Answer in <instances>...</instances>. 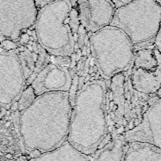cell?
<instances>
[{"mask_svg":"<svg viewBox=\"0 0 161 161\" xmlns=\"http://www.w3.org/2000/svg\"><path fill=\"white\" fill-rule=\"evenodd\" d=\"M128 74L133 89L146 95H157L161 88V52L154 43L135 49Z\"/></svg>","mask_w":161,"mask_h":161,"instance_id":"52a82bcc","label":"cell"},{"mask_svg":"<svg viewBox=\"0 0 161 161\" xmlns=\"http://www.w3.org/2000/svg\"><path fill=\"white\" fill-rule=\"evenodd\" d=\"M38 44V50L39 53L37 56V58L35 63V68L33 73L35 74H39V72L44 68L46 65L48 64L50 61V56L49 54L47 51L40 46L39 43Z\"/></svg>","mask_w":161,"mask_h":161,"instance_id":"9a60e30c","label":"cell"},{"mask_svg":"<svg viewBox=\"0 0 161 161\" xmlns=\"http://www.w3.org/2000/svg\"><path fill=\"white\" fill-rule=\"evenodd\" d=\"M70 1L72 8H77V3H78V0H69Z\"/></svg>","mask_w":161,"mask_h":161,"instance_id":"4316f807","label":"cell"},{"mask_svg":"<svg viewBox=\"0 0 161 161\" xmlns=\"http://www.w3.org/2000/svg\"><path fill=\"white\" fill-rule=\"evenodd\" d=\"M77 9L80 24L91 35L110 25L116 8L111 0H78Z\"/></svg>","mask_w":161,"mask_h":161,"instance_id":"9c48e42d","label":"cell"},{"mask_svg":"<svg viewBox=\"0 0 161 161\" xmlns=\"http://www.w3.org/2000/svg\"><path fill=\"white\" fill-rule=\"evenodd\" d=\"M80 25L81 24H80L78 10L77 8H72L71 11L70 15H69V26H70L72 34L74 35V40L76 43L77 33H78Z\"/></svg>","mask_w":161,"mask_h":161,"instance_id":"2e32d148","label":"cell"},{"mask_svg":"<svg viewBox=\"0 0 161 161\" xmlns=\"http://www.w3.org/2000/svg\"><path fill=\"white\" fill-rule=\"evenodd\" d=\"M88 35H89L87 34V32L85 27L82 25H80L78 33H77V44H78L79 49L82 50L84 46L87 43H86V40Z\"/></svg>","mask_w":161,"mask_h":161,"instance_id":"e0dca14e","label":"cell"},{"mask_svg":"<svg viewBox=\"0 0 161 161\" xmlns=\"http://www.w3.org/2000/svg\"><path fill=\"white\" fill-rule=\"evenodd\" d=\"M155 1L159 3V4L161 6V0H155Z\"/></svg>","mask_w":161,"mask_h":161,"instance_id":"f546056e","label":"cell"},{"mask_svg":"<svg viewBox=\"0 0 161 161\" xmlns=\"http://www.w3.org/2000/svg\"><path fill=\"white\" fill-rule=\"evenodd\" d=\"M108 81L91 78L78 89L72 105L67 140L85 154H93L107 135Z\"/></svg>","mask_w":161,"mask_h":161,"instance_id":"7a4b0ae2","label":"cell"},{"mask_svg":"<svg viewBox=\"0 0 161 161\" xmlns=\"http://www.w3.org/2000/svg\"><path fill=\"white\" fill-rule=\"evenodd\" d=\"M72 105L69 92H50L36 96L30 107L18 112V130L28 152L45 153L67 140Z\"/></svg>","mask_w":161,"mask_h":161,"instance_id":"6da1fadb","label":"cell"},{"mask_svg":"<svg viewBox=\"0 0 161 161\" xmlns=\"http://www.w3.org/2000/svg\"><path fill=\"white\" fill-rule=\"evenodd\" d=\"M115 127L117 128V129H119V128L120 127V126L118 125V124H116V125H115Z\"/></svg>","mask_w":161,"mask_h":161,"instance_id":"4dcf8cb0","label":"cell"},{"mask_svg":"<svg viewBox=\"0 0 161 161\" xmlns=\"http://www.w3.org/2000/svg\"><path fill=\"white\" fill-rule=\"evenodd\" d=\"M73 77L68 67L50 63L40 71L31 86L36 96L50 92H69Z\"/></svg>","mask_w":161,"mask_h":161,"instance_id":"8fae6325","label":"cell"},{"mask_svg":"<svg viewBox=\"0 0 161 161\" xmlns=\"http://www.w3.org/2000/svg\"><path fill=\"white\" fill-rule=\"evenodd\" d=\"M36 96H37L36 95L32 86L31 85L27 86L21 93L20 98L18 100V111H23L28 108L34 103Z\"/></svg>","mask_w":161,"mask_h":161,"instance_id":"5bb4252c","label":"cell"},{"mask_svg":"<svg viewBox=\"0 0 161 161\" xmlns=\"http://www.w3.org/2000/svg\"><path fill=\"white\" fill-rule=\"evenodd\" d=\"M140 123H141V121L138 118H135V120L133 121V124H134L135 127L138 126L140 124Z\"/></svg>","mask_w":161,"mask_h":161,"instance_id":"83f0119b","label":"cell"},{"mask_svg":"<svg viewBox=\"0 0 161 161\" xmlns=\"http://www.w3.org/2000/svg\"><path fill=\"white\" fill-rule=\"evenodd\" d=\"M54 62L64 67H69L71 66L72 60L69 56H54Z\"/></svg>","mask_w":161,"mask_h":161,"instance_id":"d6986e66","label":"cell"},{"mask_svg":"<svg viewBox=\"0 0 161 161\" xmlns=\"http://www.w3.org/2000/svg\"><path fill=\"white\" fill-rule=\"evenodd\" d=\"M110 25L125 33L135 49L154 43L161 26V6L155 0H135L116 9Z\"/></svg>","mask_w":161,"mask_h":161,"instance_id":"5b68a950","label":"cell"},{"mask_svg":"<svg viewBox=\"0 0 161 161\" xmlns=\"http://www.w3.org/2000/svg\"><path fill=\"white\" fill-rule=\"evenodd\" d=\"M122 161H161V149L143 142H128Z\"/></svg>","mask_w":161,"mask_h":161,"instance_id":"7c38bea8","label":"cell"},{"mask_svg":"<svg viewBox=\"0 0 161 161\" xmlns=\"http://www.w3.org/2000/svg\"><path fill=\"white\" fill-rule=\"evenodd\" d=\"M79 76L78 74H76L73 76L72 78V85L71 87L70 91H69V98H70V100L72 103V105L74 103V100L76 96V94L78 89V85H79Z\"/></svg>","mask_w":161,"mask_h":161,"instance_id":"ac0fdd59","label":"cell"},{"mask_svg":"<svg viewBox=\"0 0 161 161\" xmlns=\"http://www.w3.org/2000/svg\"><path fill=\"white\" fill-rule=\"evenodd\" d=\"M6 110V109H5V108H3L2 107L0 106V119H1L2 118V116L5 114Z\"/></svg>","mask_w":161,"mask_h":161,"instance_id":"484cf974","label":"cell"},{"mask_svg":"<svg viewBox=\"0 0 161 161\" xmlns=\"http://www.w3.org/2000/svg\"><path fill=\"white\" fill-rule=\"evenodd\" d=\"M72 8L69 0H56L39 10L35 25L36 40L53 56H71L75 42L69 26Z\"/></svg>","mask_w":161,"mask_h":161,"instance_id":"277c9868","label":"cell"},{"mask_svg":"<svg viewBox=\"0 0 161 161\" xmlns=\"http://www.w3.org/2000/svg\"><path fill=\"white\" fill-rule=\"evenodd\" d=\"M1 46L6 50H14L18 48L17 42H14L9 40H5L1 42Z\"/></svg>","mask_w":161,"mask_h":161,"instance_id":"ffe728a7","label":"cell"},{"mask_svg":"<svg viewBox=\"0 0 161 161\" xmlns=\"http://www.w3.org/2000/svg\"><path fill=\"white\" fill-rule=\"evenodd\" d=\"M111 1L113 3V4L115 5L116 8H118L119 7L125 5L128 3L135 1V0H111Z\"/></svg>","mask_w":161,"mask_h":161,"instance_id":"7402d4cb","label":"cell"},{"mask_svg":"<svg viewBox=\"0 0 161 161\" xmlns=\"http://www.w3.org/2000/svg\"><path fill=\"white\" fill-rule=\"evenodd\" d=\"M30 36H29L28 34H27V33H24V34H23V35L21 36L19 43H22V44L28 43L29 41H30Z\"/></svg>","mask_w":161,"mask_h":161,"instance_id":"cb8c5ba5","label":"cell"},{"mask_svg":"<svg viewBox=\"0 0 161 161\" xmlns=\"http://www.w3.org/2000/svg\"><path fill=\"white\" fill-rule=\"evenodd\" d=\"M54 1H56V0H35L36 5L37 6L39 10L42 8L43 7L45 6L46 5Z\"/></svg>","mask_w":161,"mask_h":161,"instance_id":"603a6c76","label":"cell"},{"mask_svg":"<svg viewBox=\"0 0 161 161\" xmlns=\"http://www.w3.org/2000/svg\"><path fill=\"white\" fill-rule=\"evenodd\" d=\"M89 46L98 74L106 81L129 69L135 48L120 28L109 25L89 35Z\"/></svg>","mask_w":161,"mask_h":161,"instance_id":"3957f363","label":"cell"},{"mask_svg":"<svg viewBox=\"0 0 161 161\" xmlns=\"http://www.w3.org/2000/svg\"><path fill=\"white\" fill-rule=\"evenodd\" d=\"M18 101H15L14 103H13L12 104V105L10 107V109L13 111H18Z\"/></svg>","mask_w":161,"mask_h":161,"instance_id":"d4e9b609","label":"cell"},{"mask_svg":"<svg viewBox=\"0 0 161 161\" xmlns=\"http://www.w3.org/2000/svg\"><path fill=\"white\" fill-rule=\"evenodd\" d=\"M154 43L161 52V26H160V30L158 33V34H157L156 38L155 39ZM157 95L159 96H161V88Z\"/></svg>","mask_w":161,"mask_h":161,"instance_id":"44dd1931","label":"cell"},{"mask_svg":"<svg viewBox=\"0 0 161 161\" xmlns=\"http://www.w3.org/2000/svg\"><path fill=\"white\" fill-rule=\"evenodd\" d=\"M38 13L35 0H0V35L19 42L23 34L35 26Z\"/></svg>","mask_w":161,"mask_h":161,"instance_id":"ba28073f","label":"cell"},{"mask_svg":"<svg viewBox=\"0 0 161 161\" xmlns=\"http://www.w3.org/2000/svg\"><path fill=\"white\" fill-rule=\"evenodd\" d=\"M127 142H143L161 149V96L147 107L138 126L127 131Z\"/></svg>","mask_w":161,"mask_h":161,"instance_id":"30bf717a","label":"cell"},{"mask_svg":"<svg viewBox=\"0 0 161 161\" xmlns=\"http://www.w3.org/2000/svg\"><path fill=\"white\" fill-rule=\"evenodd\" d=\"M107 131H108V132H111V131H112V127L111 126H108Z\"/></svg>","mask_w":161,"mask_h":161,"instance_id":"f1b7e54d","label":"cell"},{"mask_svg":"<svg viewBox=\"0 0 161 161\" xmlns=\"http://www.w3.org/2000/svg\"><path fill=\"white\" fill-rule=\"evenodd\" d=\"M30 161H90L87 155L75 148L68 141L53 151L40 153Z\"/></svg>","mask_w":161,"mask_h":161,"instance_id":"4fadbf2b","label":"cell"},{"mask_svg":"<svg viewBox=\"0 0 161 161\" xmlns=\"http://www.w3.org/2000/svg\"><path fill=\"white\" fill-rule=\"evenodd\" d=\"M37 56L24 46L0 52V106L3 108L10 109L27 87Z\"/></svg>","mask_w":161,"mask_h":161,"instance_id":"8992f818","label":"cell"}]
</instances>
